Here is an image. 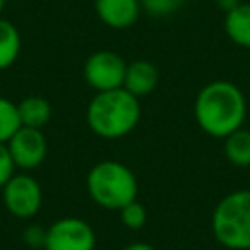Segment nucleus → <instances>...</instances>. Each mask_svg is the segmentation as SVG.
Wrapping results in <instances>:
<instances>
[{
	"label": "nucleus",
	"instance_id": "obj_1",
	"mask_svg": "<svg viewBox=\"0 0 250 250\" xmlns=\"http://www.w3.org/2000/svg\"><path fill=\"white\" fill-rule=\"evenodd\" d=\"M193 117L201 131L215 139H225L244 125L246 98L234 82L213 80L197 92Z\"/></svg>",
	"mask_w": 250,
	"mask_h": 250
},
{
	"label": "nucleus",
	"instance_id": "obj_2",
	"mask_svg": "<svg viewBox=\"0 0 250 250\" xmlns=\"http://www.w3.org/2000/svg\"><path fill=\"white\" fill-rule=\"evenodd\" d=\"M141 121V100L125 88L96 92L86 107L90 131L102 139H121Z\"/></svg>",
	"mask_w": 250,
	"mask_h": 250
},
{
	"label": "nucleus",
	"instance_id": "obj_3",
	"mask_svg": "<svg viewBox=\"0 0 250 250\" xmlns=\"http://www.w3.org/2000/svg\"><path fill=\"white\" fill-rule=\"evenodd\" d=\"M90 199L109 211H119L137 199L139 182L129 166L117 160H102L94 164L86 176Z\"/></svg>",
	"mask_w": 250,
	"mask_h": 250
},
{
	"label": "nucleus",
	"instance_id": "obj_4",
	"mask_svg": "<svg viewBox=\"0 0 250 250\" xmlns=\"http://www.w3.org/2000/svg\"><path fill=\"white\" fill-rule=\"evenodd\" d=\"M211 230L229 250H250V189L227 193L213 209Z\"/></svg>",
	"mask_w": 250,
	"mask_h": 250
},
{
	"label": "nucleus",
	"instance_id": "obj_5",
	"mask_svg": "<svg viewBox=\"0 0 250 250\" xmlns=\"http://www.w3.org/2000/svg\"><path fill=\"white\" fill-rule=\"evenodd\" d=\"M0 191L6 211L16 219H31L43 205V189L27 172L14 174Z\"/></svg>",
	"mask_w": 250,
	"mask_h": 250
},
{
	"label": "nucleus",
	"instance_id": "obj_6",
	"mask_svg": "<svg viewBox=\"0 0 250 250\" xmlns=\"http://www.w3.org/2000/svg\"><path fill=\"white\" fill-rule=\"evenodd\" d=\"M127 62L115 51H96L84 62V80L96 92H107L123 88Z\"/></svg>",
	"mask_w": 250,
	"mask_h": 250
},
{
	"label": "nucleus",
	"instance_id": "obj_7",
	"mask_svg": "<svg viewBox=\"0 0 250 250\" xmlns=\"http://www.w3.org/2000/svg\"><path fill=\"white\" fill-rule=\"evenodd\" d=\"M96 232L90 223L78 217H62L47 227L43 250H94Z\"/></svg>",
	"mask_w": 250,
	"mask_h": 250
},
{
	"label": "nucleus",
	"instance_id": "obj_8",
	"mask_svg": "<svg viewBox=\"0 0 250 250\" xmlns=\"http://www.w3.org/2000/svg\"><path fill=\"white\" fill-rule=\"evenodd\" d=\"M6 145L16 168L23 172L39 168L47 158V139L43 135V129L21 125Z\"/></svg>",
	"mask_w": 250,
	"mask_h": 250
},
{
	"label": "nucleus",
	"instance_id": "obj_9",
	"mask_svg": "<svg viewBox=\"0 0 250 250\" xmlns=\"http://www.w3.org/2000/svg\"><path fill=\"white\" fill-rule=\"evenodd\" d=\"M98 18L113 29H125L139 20L141 0H94Z\"/></svg>",
	"mask_w": 250,
	"mask_h": 250
},
{
	"label": "nucleus",
	"instance_id": "obj_10",
	"mask_svg": "<svg viewBox=\"0 0 250 250\" xmlns=\"http://www.w3.org/2000/svg\"><path fill=\"white\" fill-rule=\"evenodd\" d=\"M158 80H160V74H158L156 64H152L150 61H145V59L131 61V62H127L123 88L141 100V98L152 94V90L158 86Z\"/></svg>",
	"mask_w": 250,
	"mask_h": 250
},
{
	"label": "nucleus",
	"instance_id": "obj_11",
	"mask_svg": "<svg viewBox=\"0 0 250 250\" xmlns=\"http://www.w3.org/2000/svg\"><path fill=\"white\" fill-rule=\"evenodd\" d=\"M225 33L234 45L250 49V4L240 2L225 14Z\"/></svg>",
	"mask_w": 250,
	"mask_h": 250
},
{
	"label": "nucleus",
	"instance_id": "obj_12",
	"mask_svg": "<svg viewBox=\"0 0 250 250\" xmlns=\"http://www.w3.org/2000/svg\"><path fill=\"white\" fill-rule=\"evenodd\" d=\"M18 113L20 121L23 127H33V129H43L51 121V104L41 98V96H27L18 104Z\"/></svg>",
	"mask_w": 250,
	"mask_h": 250
},
{
	"label": "nucleus",
	"instance_id": "obj_13",
	"mask_svg": "<svg viewBox=\"0 0 250 250\" xmlns=\"http://www.w3.org/2000/svg\"><path fill=\"white\" fill-rule=\"evenodd\" d=\"M20 51H21L20 29L12 21L0 18V70L10 68L18 61Z\"/></svg>",
	"mask_w": 250,
	"mask_h": 250
},
{
	"label": "nucleus",
	"instance_id": "obj_14",
	"mask_svg": "<svg viewBox=\"0 0 250 250\" xmlns=\"http://www.w3.org/2000/svg\"><path fill=\"white\" fill-rule=\"evenodd\" d=\"M225 156L230 164L246 168L250 166V131L240 127L225 137Z\"/></svg>",
	"mask_w": 250,
	"mask_h": 250
},
{
	"label": "nucleus",
	"instance_id": "obj_15",
	"mask_svg": "<svg viewBox=\"0 0 250 250\" xmlns=\"http://www.w3.org/2000/svg\"><path fill=\"white\" fill-rule=\"evenodd\" d=\"M21 127L18 104L0 96V143H8L12 135Z\"/></svg>",
	"mask_w": 250,
	"mask_h": 250
},
{
	"label": "nucleus",
	"instance_id": "obj_16",
	"mask_svg": "<svg viewBox=\"0 0 250 250\" xmlns=\"http://www.w3.org/2000/svg\"><path fill=\"white\" fill-rule=\"evenodd\" d=\"M119 219L127 229L137 230V229L145 227V223H146V209L143 203H139L135 199V201L127 203L123 209H119Z\"/></svg>",
	"mask_w": 250,
	"mask_h": 250
},
{
	"label": "nucleus",
	"instance_id": "obj_17",
	"mask_svg": "<svg viewBox=\"0 0 250 250\" xmlns=\"http://www.w3.org/2000/svg\"><path fill=\"white\" fill-rule=\"evenodd\" d=\"M184 4V0H141V8L154 16V18H164L174 14L180 6Z\"/></svg>",
	"mask_w": 250,
	"mask_h": 250
},
{
	"label": "nucleus",
	"instance_id": "obj_18",
	"mask_svg": "<svg viewBox=\"0 0 250 250\" xmlns=\"http://www.w3.org/2000/svg\"><path fill=\"white\" fill-rule=\"evenodd\" d=\"M16 174V164L12 160V154L8 150L6 143H0V189L8 184V180Z\"/></svg>",
	"mask_w": 250,
	"mask_h": 250
},
{
	"label": "nucleus",
	"instance_id": "obj_19",
	"mask_svg": "<svg viewBox=\"0 0 250 250\" xmlns=\"http://www.w3.org/2000/svg\"><path fill=\"white\" fill-rule=\"evenodd\" d=\"M45 238H47V229H43L39 225H29L23 230V240L29 248H43Z\"/></svg>",
	"mask_w": 250,
	"mask_h": 250
},
{
	"label": "nucleus",
	"instance_id": "obj_20",
	"mask_svg": "<svg viewBox=\"0 0 250 250\" xmlns=\"http://www.w3.org/2000/svg\"><path fill=\"white\" fill-rule=\"evenodd\" d=\"M217 2V6L227 14V12H230L232 8H236L238 4H240V0H215Z\"/></svg>",
	"mask_w": 250,
	"mask_h": 250
},
{
	"label": "nucleus",
	"instance_id": "obj_21",
	"mask_svg": "<svg viewBox=\"0 0 250 250\" xmlns=\"http://www.w3.org/2000/svg\"><path fill=\"white\" fill-rule=\"evenodd\" d=\"M123 250H156V248L152 244H148V242H133V244L125 246Z\"/></svg>",
	"mask_w": 250,
	"mask_h": 250
},
{
	"label": "nucleus",
	"instance_id": "obj_22",
	"mask_svg": "<svg viewBox=\"0 0 250 250\" xmlns=\"http://www.w3.org/2000/svg\"><path fill=\"white\" fill-rule=\"evenodd\" d=\"M4 6H6V0H0V18H2V12H4Z\"/></svg>",
	"mask_w": 250,
	"mask_h": 250
}]
</instances>
